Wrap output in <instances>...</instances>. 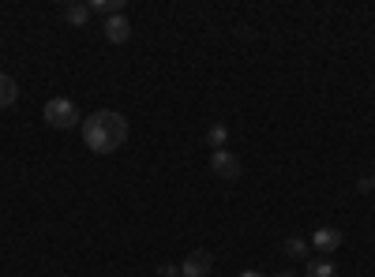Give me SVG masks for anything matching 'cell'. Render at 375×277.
Returning a JSON list of instances; mask_svg holds the SVG:
<instances>
[{"mask_svg": "<svg viewBox=\"0 0 375 277\" xmlns=\"http://www.w3.org/2000/svg\"><path fill=\"white\" fill-rule=\"evenodd\" d=\"M64 19H68L72 27H86L91 23V4H68L64 8Z\"/></svg>", "mask_w": 375, "mask_h": 277, "instance_id": "obj_8", "label": "cell"}, {"mask_svg": "<svg viewBox=\"0 0 375 277\" xmlns=\"http://www.w3.org/2000/svg\"><path fill=\"white\" fill-rule=\"evenodd\" d=\"M278 277H296V273H289V270H282V273H278Z\"/></svg>", "mask_w": 375, "mask_h": 277, "instance_id": "obj_16", "label": "cell"}, {"mask_svg": "<svg viewBox=\"0 0 375 277\" xmlns=\"http://www.w3.org/2000/svg\"><path fill=\"white\" fill-rule=\"evenodd\" d=\"M83 142L94 154H113L128 142V120L113 109H98L94 116L83 120Z\"/></svg>", "mask_w": 375, "mask_h": 277, "instance_id": "obj_1", "label": "cell"}, {"mask_svg": "<svg viewBox=\"0 0 375 277\" xmlns=\"http://www.w3.org/2000/svg\"><path fill=\"white\" fill-rule=\"evenodd\" d=\"M360 187V191H375V173H368V176H364V180L357 184Z\"/></svg>", "mask_w": 375, "mask_h": 277, "instance_id": "obj_13", "label": "cell"}, {"mask_svg": "<svg viewBox=\"0 0 375 277\" xmlns=\"http://www.w3.org/2000/svg\"><path fill=\"white\" fill-rule=\"evenodd\" d=\"M124 15V4H120V0H91V15Z\"/></svg>", "mask_w": 375, "mask_h": 277, "instance_id": "obj_10", "label": "cell"}, {"mask_svg": "<svg viewBox=\"0 0 375 277\" xmlns=\"http://www.w3.org/2000/svg\"><path fill=\"white\" fill-rule=\"evenodd\" d=\"M206 142H211V150H225L229 128H225V124H211V131H206Z\"/></svg>", "mask_w": 375, "mask_h": 277, "instance_id": "obj_12", "label": "cell"}, {"mask_svg": "<svg viewBox=\"0 0 375 277\" xmlns=\"http://www.w3.org/2000/svg\"><path fill=\"white\" fill-rule=\"evenodd\" d=\"M308 243H312V248H319L323 255H330V251H338V248H341V232H338V229H330V225H323V229H315V232H312V240H308Z\"/></svg>", "mask_w": 375, "mask_h": 277, "instance_id": "obj_5", "label": "cell"}, {"mask_svg": "<svg viewBox=\"0 0 375 277\" xmlns=\"http://www.w3.org/2000/svg\"><path fill=\"white\" fill-rule=\"evenodd\" d=\"M15 97H19V83L12 79V75H4V72H0V109L15 105Z\"/></svg>", "mask_w": 375, "mask_h": 277, "instance_id": "obj_7", "label": "cell"}, {"mask_svg": "<svg viewBox=\"0 0 375 277\" xmlns=\"http://www.w3.org/2000/svg\"><path fill=\"white\" fill-rule=\"evenodd\" d=\"M158 273H162V277H180V266H169V262H165Z\"/></svg>", "mask_w": 375, "mask_h": 277, "instance_id": "obj_14", "label": "cell"}, {"mask_svg": "<svg viewBox=\"0 0 375 277\" xmlns=\"http://www.w3.org/2000/svg\"><path fill=\"white\" fill-rule=\"evenodd\" d=\"M211 169L218 173V180H240V173H244V165L233 150H214L211 154Z\"/></svg>", "mask_w": 375, "mask_h": 277, "instance_id": "obj_3", "label": "cell"}, {"mask_svg": "<svg viewBox=\"0 0 375 277\" xmlns=\"http://www.w3.org/2000/svg\"><path fill=\"white\" fill-rule=\"evenodd\" d=\"M308 277H338V266L330 259H315V262H308Z\"/></svg>", "mask_w": 375, "mask_h": 277, "instance_id": "obj_11", "label": "cell"}, {"mask_svg": "<svg viewBox=\"0 0 375 277\" xmlns=\"http://www.w3.org/2000/svg\"><path fill=\"white\" fill-rule=\"evenodd\" d=\"M214 270V255L211 251H192L180 262V277H211Z\"/></svg>", "mask_w": 375, "mask_h": 277, "instance_id": "obj_4", "label": "cell"}, {"mask_svg": "<svg viewBox=\"0 0 375 277\" xmlns=\"http://www.w3.org/2000/svg\"><path fill=\"white\" fill-rule=\"evenodd\" d=\"M105 38L117 41V46H120V41H128V38H131L128 15H109V19H105Z\"/></svg>", "mask_w": 375, "mask_h": 277, "instance_id": "obj_6", "label": "cell"}, {"mask_svg": "<svg viewBox=\"0 0 375 277\" xmlns=\"http://www.w3.org/2000/svg\"><path fill=\"white\" fill-rule=\"evenodd\" d=\"M237 277H267V273H259V270H240Z\"/></svg>", "mask_w": 375, "mask_h": 277, "instance_id": "obj_15", "label": "cell"}, {"mask_svg": "<svg viewBox=\"0 0 375 277\" xmlns=\"http://www.w3.org/2000/svg\"><path fill=\"white\" fill-rule=\"evenodd\" d=\"M46 124L57 128V131H68L75 124H83V116H79V109H75V102H68V97H53L46 105Z\"/></svg>", "mask_w": 375, "mask_h": 277, "instance_id": "obj_2", "label": "cell"}, {"mask_svg": "<svg viewBox=\"0 0 375 277\" xmlns=\"http://www.w3.org/2000/svg\"><path fill=\"white\" fill-rule=\"evenodd\" d=\"M308 248H312V243L304 236H285V243H282V251L289 255V259H308Z\"/></svg>", "mask_w": 375, "mask_h": 277, "instance_id": "obj_9", "label": "cell"}]
</instances>
